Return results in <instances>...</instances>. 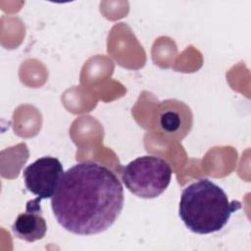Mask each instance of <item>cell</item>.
Masks as SVG:
<instances>
[{
	"mask_svg": "<svg viewBox=\"0 0 251 251\" xmlns=\"http://www.w3.org/2000/svg\"><path fill=\"white\" fill-rule=\"evenodd\" d=\"M64 175L63 165L59 159L44 156L24 170L25 188L40 200L52 198Z\"/></svg>",
	"mask_w": 251,
	"mask_h": 251,
	"instance_id": "cell-4",
	"label": "cell"
},
{
	"mask_svg": "<svg viewBox=\"0 0 251 251\" xmlns=\"http://www.w3.org/2000/svg\"><path fill=\"white\" fill-rule=\"evenodd\" d=\"M58 224L78 235H92L108 229L124 208V188L107 167L81 162L64 173L51 198Z\"/></svg>",
	"mask_w": 251,
	"mask_h": 251,
	"instance_id": "cell-1",
	"label": "cell"
},
{
	"mask_svg": "<svg viewBox=\"0 0 251 251\" xmlns=\"http://www.w3.org/2000/svg\"><path fill=\"white\" fill-rule=\"evenodd\" d=\"M41 200L36 197L25 205V212L20 214L12 225L15 236L27 242H34L43 238L46 234L47 225L42 217Z\"/></svg>",
	"mask_w": 251,
	"mask_h": 251,
	"instance_id": "cell-6",
	"label": "cell"
},
{
	"mask_svg": "<svg viewBox=\"0 0 251 251\" xmlns=\"http://www.w3.org/2000/svg\"><path fill=\"white\" fill-rule=\"evenodd\" d=\"M157 123L162 133L182 139L192 127L193 115L190 108L182 101L168 99L158 105Z\"/></svg>",
	"mask_w": 251,
	"mask_h": 251,
	"instance_id": "cell-5",
	"label": "cell"
},
{
	"mask_svg": "<svg viewBox=\"0 0 251 251\" xmlns=\"http://www.w3.org/2000/svg\"><path fill=\"white\" fill-rule=\"evenodd\" d=\"M172 168L157 156H141L129 162L122 171V180L134 195L144 199L160 196L172 179Z\"/></svg>",
	"mask_w": 251,
	"mask_h": 251,
	"instance_id": "cell-3",
	"label": "cell"
},
{
	"mask_svg": "<svg viewBox=\"0 0 251 251\" xmlns=\"http://www.w3.org/2000/svg\"><path fill=\"white\" fill-rule=\"evenodd\" d=\"M241 207L239 201H229L218 184L208 178H200L183 188L178 215L190 231L209 234L221 230Z\"/></svg>",
	"mask_w": 251,
	"mask_h": 251,
	"instance_id": "cell-2",
	"label": "cell"
}]
</instances>
